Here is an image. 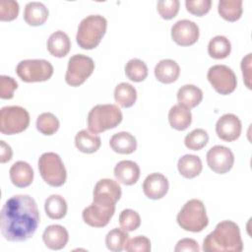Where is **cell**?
<instances>
[{"instance_id":"obj_1","label":"cell","mask_w":252,"mask_h":252,"mask_svg":"<svg viewBox=\"0 0 252 252\" xmlns=\"http://www.w3.org/2000/svg\"><path fill=\"white\" fill-rule=\"evenodd\" d=\"M39 223V213L34 199L29 195H15L1 210L0 229L8 241L21 242L31 238Z\"/></svg>"},{"instance_id":"obj_2","label":"cell","mask_w":252,"mask_h":252,"mask_svg":"<svg viewBox=\"0 0 252 252\" xmlns=\"http://www.w3.org/2000/svg\"><path fill=\"white\" fill-rule=\"evenodd\" d=\"M205 252H241L243 242L239 226L232 220H222L203 242Z\"/></svg>"},{"instance_id":"obj_3","label":"cell","mask_w":252,"mask_h":252,"mask_svg":"<svg viewBox=\"0 0 252 252\" xmlns=\"http://www.w3.org/2000/svg\"><path fill=\"white\" fill-rule=\"evenodd\" d=\"M107 28V21L100 15H90L84 18L78 27L76 40L83 49H93L96 47Z\"/></svg>"},{"instance_id":"obj_4","label":"cell","mask_w":252,"mask_h":252,"mask_svg":"<svg viewBox=\"0 0 252 252\" xmlns=\"http://www.w3.org/2000/svg\"><path fill=\"white\" fill-rule=\"evenodd\" d=\"M121 109L115 104L94 105L88 114V128L92 133L97 134L115 128L122 121Z\"/></svg>"},{"instance_id":"obj_5","label":"cell","mask_w":252,"mask_h":252,"mask_svg":"<svg viewBox=\"0 0 252 252\" xmlns=\"http://www.w3.org/2000/svg\"><path fill=\"white\" fill-rule=\"evenodd\" d=\"M176 220L181 228L191 232H200L209 223L205 205L198 199L186 202L178 213Z\"/></svg>"},{"instance_id":"obj_6","label":"cell","mask_w":252,"mask_h":252,"mask_svg":"<svg viewBox=\"0 0 252 252\" xmlns=\"http://www.w3.org/2000/svg\"><path fill=\"white\" fill-rule=\"evenodd\" d=\"M38 170L41 178L52 187H60L66 181V168L61 158L55 153L48 152L40 156Z\"/></svg>"},{"instance_id":"obj_7","label":"cell","mask_w":252,"mask_h":252,"mask_svg":"<svg viewBox=\"0 0 252 252\" xmlns=\"http://www.w3.org/2000/svg\"><path fill=\"white\" fill-rule=\"evenodd\" d=\"M30 124V114L22 106L9 105L0 110V131L4 135H14L25 131Z\"/></svg>"},{"instance_id":"obj_8","label":"cell","mask_w":252,"mask_h":252,"mask_svg":"<svg viewBox=\"0 0 252 252\" xmlns=\"http://www.w3.org/2000/svg\"><path fill=\"white\" fill-rule=\"evenodd\" d=\"M16 73L26 83L44 82L53 75V66L44 59H27L17 65Z\"/></svg>"},{"instance_id":"obj_9","label":"cell","mask_w":252,"mask_h":252,"mask_svg":"<svg viewBox=\"0 0 252 252\" xmlns=\"http://www.w3.org/2000/svg\"><path fill=\"white\" fill-rule=\"evenodd\" d=\"M94 70V62L91 57L75 54L68 61L65 81L71 87H79L93 74Z\"/></svg>"},{"instance_id":"obj_10","label":"cell","mask_w":252,"mask_h":252,"mask_svg":"<svg viewBox=\"0 0 252 252\" xmlns=\"http://www.w3.org/2000/svg\"><path fill=\"white\" fill-rule=\"evenodd\" d=\"M207 79L212 87L220 94H229L236 89V76L234 72L225 65L212 66L208 71Z\"/></svg>"},{"instance_id":"obj_11","label":"cell","mask_w":252,"mask_h":252,"mask_svg":"<svg viewBox=\"0 0 252 252\" xmlns=\"http://www.w3.org/2000/svg\"><path fill=\"white\" fill-rule=\"evenodd\" d=\"M114 212L115 204L93 200V203L84 209L82 218L83 220L90 226L103 227L107 225L110 219L114 215Z\"/></svg>"},{"instance_id":"obj_12","label":"cell","mask_w":252,"mask_h":252,"mask_svg":"<svg viewBox=\"0 0 252 252\" xmlns=\"http://www.w3.org/2000/svg\"><path fill=\"white\" fill-rule=\"evenodd\" d=\"M207 163L214 172L219 174L226 173L233 166V153L224 146H214L207 153Z\"/></svg>"},{"instance_id":"obj_13","label":"cell","mask_w":252,"mask_h":252,"mask_svg":"<svg viewBox=\"0 0 252 252\" xmlns=\"http://www.w3.org/2000/svg\"><path fill=\"white\" fill-rule=\"evenodd\" d=\"M199 27L194 22L183 19L177 21L171 28V37L178 45L189 46L199 38Z\"/></svg>"},{"instance_id":"obj_14","label":"cell","mask_w":252,"mask_h":252,"mask_svg":"<svg viewBox=\"0 0 252 252\" xmlns=\"http://www.w3.org/2000/svg\"><path fill=\"white\" fill-rule=\"evenodd\" d=\"M241 129L240 119L232 113L223 114L216 123L218 137L225 142H233L238 139L241 134Z\"/></svg>"},{"instance_id":"obj_15","label":"cell","mask_w":252,"mask_h":252,"mask_svg":"<svg viewBox=\"0 0 252 252\" xmlns=\"http://www.w3.org/2000/svg\"><path fill=\"white\" fill-rule=\"evenodd\" d=\"M169 188L167 178L161 173H151L143 182L144 194L152 200L161 199L165 196Z\"/></svg>"},{"instance_id":"obj_16","label":"cell","mask_w":252,"mask_h":252,"mask_svg":"<svg viewBox=\"0 0 252 252\" xmlns=\"http://www.w3.org/2000/svg\"><path fill=\"white\" fill-rule=\"evenodd\" d=\"M93 195V200L94 201H104L116 204L121 197V187L116 181L109 178H103L95 184Z\"/></svg>"},{"instance_id":"obj_17","label":"cell","mask_w":252,"mask_h":252,"mask_svg":"<svg viewBox=\"0 0 252 252\" xmlns=\"http://www.w3.org/2000/svg\"><path fill=\"white\" fill-rule=\"evenodd\" d=\"M42 240L47 248L51 250H60L66 246L69 240V234L64 226L60 224H51L44 229Z\"/></svg>"},{"instance_id":"obj_18","label":"cell","mask_w":252,"mask_h":252,"mask_svg":"<svg viewBox=\"0 0 252 252\" xmlns=\"http://www.w3.org/2000/svg\"><path fill=\"white\" fill-rule=\"evenodd\" d=\"M9 173L12 183L19 188L30 186L33 180V169L24 160L16 161L11 166Z\"/></svg>"},{"instance_id":"obj_19","label":"cell","mask_w":252,"mask_h":252,"mask_svg":"<svg viewBox=\"0 0 252 252\" xmlns=\"http://www.w3.org/2000/svg\"><path fill=\"white\" fill-rule=\"evenodd\" d=\"M114 176L124 185H133L140 177V167L132 160H121L114 167Z\"/></svg>"},{"instance_id":"obj_20","label":"cell","mask_w":252,"mask_h":252,"mask_svg":"<svg viewBox=\"0 0 252 252\" xmlns=\"http://www.w3.org/2000/svg\"><path fill=\"white\" fill-rule=\"evenodd\" d=\"M71 48L69 36L63 31H56L50 34L47 40V50L54 57L66 56Z\"/></svg>"},{"instance_id":"obj_21","label":"cell","mask_w":252,"mask_h":252,"mask_svg":"<svg viewBox=\"0 0 252 252\" xmlns=\"http://www.w3.org/2000/svg\"><path fill=\"white\" fill-rule=\"evenodd\" d=\"M180 74L179 65L171 59L160 60L155 67V76L160 83L171 84L175 82Z\"/></svg>"},{"instance_id":"obj_22","label":"cell","mask_w":252,"mask_h":252,"mask_svg":"<svg viewBox=\"0 0 252 252\" xmlns=\"http://www.w3.org/2000/svg\"><path fill=\"white\" fill-rule=\"evenodd\" d=\"M109 145L115 153L122 155L132 154L137 149L136 138L129 132L125 131L114 134L109 140Z\"/></svg>"},{"instance_id":"obj_23","label":"cell","mask_w":252,"mask_h":252,"mask_svg":"<svg viewBox=\"0 0 252 252\" xmlns=\"http://www.w3.org/2000/svg\"><path fill=\"white\" fill-rule=\"evenodd\" d=\"M48 18V9L41 2H29L24 11V20L32 27L41 26Z\"/></svg>"},{"instance_id":"obj_24","label":"cell","mask_w":252,"mask_h":252,"mask_svg":"<svg viewBox=\"0 0 252 252\" xmlns=\"http://www.w3.org/2000/svg\"><path fill=\"white\" fill-rule=\"evenodd\" d=\"M203 99V92L195 85H184L177 92L178 104L190 109L200 104Z\"/></svg>"},{"instance_id":"obj_25","label":"cell","mask_w":252,"mask_h":252,"mask_svg":"<svg viewBox=\"0 0 252 252\" xmlns=\"http://www.w3.org/2000/svg\"><path fill=\"white\" fill-rule=\"evenodd\" d=\"M168 121L172 128L183 131L187 129L192 122L191 111L180 104H175L169 109Z\"/></svg>"},{"instance_id":"obj_26","label":"cell","mask_w":252,"mask_h":252,"mask_svg":"<svg viewBox=\"0 0 252 252\" xmlns=\"http://www.w3.org/2000/svg\"><path fill=\"white\" fill-rule=\"evenodd\" d=\"M99 136L92 133L89 130H81L75 136L76 148L85 154H93L96 152L100 147Z\"/></svg>"},{"instance_id":"obj_27","label":"cell","mask_w":252,"mask_h":252,"mask_svg":"<svg viewBox=\"0 0 252 252\" xmlns=\"http://www.w3.org/2000/svg\"><path fill=\"white\" fill-rule=\"evenodd\" d=\"M177 168L182 176L191 179L201 173L203 168L202 160L195 155H184L178 159Z\"/></svg>"},{"instance_id":"obj_28","label":"cell","mask_w":252,"mask_h":252,"mask_svg":"<svg viewBox=\"0 0 252 252\" xmlns=\"http://www.w3.org/2000/svg\"><path fill=\"white\" fill-rule=\"evenodd\" d=\"M66 200L57 194L49 196L44 202V210L48 218L52 220H61L67 214Z\"/></svg>"},{"instance_id":"obj_29","label":"cell","mask_w":252,"mask_h":252,"mask_svg":"<svg viewBox=\"0 0 252 252\" xmlns=\"http://www.w3.org/2000/svg\"><path fill=\"white\" fill-rule=\"evenodd\" d=\"M218 11L225 21L235 22L242 15V0H220Z\"/></svg>"},{"instance_id":"obj_30","label":"cell","mask_w":252,"mask_h":252,"mask_svg":"<svg viewBox=\"0 0 252 252\" xmlns=\"http://www.w3.org/2000/svg\"><path fill=\"white\" fill-rule=\"evenodd\" d=\"M114 99L122 107H131L137 99L136 89L128 83H120L115 87Z\"/></svg>"},{"instance_id":"obj_31","label":"cell","mask_w":252,"mask_h":252,"mask_svg":"<svg viewBox=\"0 0 252 252\" xmlns=\"http://www.w3.org/2000/svg\"><path fill=\"white\" fill-rule=\"evenodd\" d=\"M231 51L230 41L223 35L213 37L208 44V53L215 59L226 58Z\"/></svg>"},{"instance_id":"obj_32","label":"cell","mask_w":252,"mask_h":252,"mask_svg":"<svg viewBox=\"0 0 252 252\" xmlns=\"http://www.w3.org/2000/svg\"><path fill=\"white\" fill-rule=\"evenodd\" d=\"M129 240V234L122 228H113L105 236V244L108 250L120 252L125 249Z\"/></svg>"},{"instance_id":"obj_33","label":"cell","mask_w":252,"mask_h":252,"mask_svg":"<svg viewBox=\"0 0 252 252\" xmlns=\"http://www.w3.org/2000/svg\"><path fill=\"white\" fill-rule=\"evenodd\" d=\"M125 74L133 82H143L148 76V67L144 61L134 58L126 63Z\"/></svg>"},{"instance_id":"obj_34","label":"cell","mask_w":252,"mask_h":252,"mask_svg":"<svg viewBox=\"0 0 252 252\" xmlns=\"http://www.w3.org/2000/svg\"><path fill=\"white\" fill-rule=\"evenodd\" d=\"M36 129L43 135L51 136L59 129V120L50 112H43L36 119Z\"/></svg>"},{"instance_id":"obj_35","label":"cell","mask_w":252,"mask_h":252,"mask_svg":"<svg viewBox=\"0 0 252 252\" xmlns=\"http://www.w3.org/2000/svg\"><path fill=\"white\" fill-rule=\"evenodd\" d=\"M209 142V135L204 129L198 128L191 131L185 136L184 144L186 148L192 151H199L203 149Z\"/></svg>"},{"instance_id":"obj_36","label":"cell","mask_w":252,"mask_h":252,"mask_svg":"<svg viewBox=\"0 0 252 252\" xmlns=\"http://www.w3.org/2000/svg\"><path fill=\"white\" fill-rule=\"evenodd\" d=\"M119 223L125 231H134L141 224V218L139 214L131 209L123 210L119 215Z\"/></svg>"},{"instance_id":"obj_37","label":"cell","mask_w":252,"mask_h":252,"mask_svg":"<svg viewBox=\"0 0 252 252\" xmlns=\"http://www.w3.org/2000/svg\"><path fill=\"white\" fill-rule=\"evenodd\" d=\"M179 5L178 0H160L157 4V9L162 19L170 20L177 15Z\"/></svg>"},{"instance_id":"obj_38","label":"cell","mask_w":252,"mask_h":252,"mask_svg":"<svg viewBox=\"0 0 252 252\" xmlns=\"http://www.w3.org/2000/svg\"><path fill=\"white\" fill-rule=\"evenodd\" d=\"M19 4L14 0H1L0 1V20L13 21L19 14Z\"/></svg>"},{"instance_id":"obj_39","label":"cell","mask_w":252,"mask_h":252,"mask_svg":"<svg viewBox=\"0 0 252 252\" xmlns=\"http://www.w3.org/2000/svg\"><path fill=\"white\" fill-rule=\"evenodd\" d=\"M186 9L192 15L197 17H202L207 14L212 6L211 0H186Z\"/></svg>"},{"instance_id":"obj_40","label":"cell","mask_w":252,"mask_h":252,"mask_svg":"<svg viewBox=\"0 0 252 252\" xmlns=\"http://www.w3.org/2000/svg\"><path fill=\"white\" fill-rule=\"evenodd\" d=\"M18 88V83L12 77L0 76V97L2 99H10L14 96V92Z\"/></svg>"},{"instance_id":"obj_41","label":"cell","mask_w":252,"mask_h":252,"mask_svg":"<svg viewBox=\"0 0 252 252\" xmlns=\"http://www.w3.org/2000/svg\"><path fill=\"white\" fill-rule=\"evenodd\" d=\"M125 250L128 252H149L151 251V241L144 235L136 236L128 240Z\"/></svg>"},{"instance_id":"obj_42","label":"cell","mask_w":252,"mask_h":252,"mask_svg":"<svg viewBox=\"0 0 252 252\" xmlns=\"http://www.w3.org/2000/svg\"><path fill=\"white\" fill-rule=\"evenodd\" d=\"M200 247L196 240L192 238H183L179 240L174 248L175 252H183V251H189V252H199Z\"/></svg>"},{"instance_id":"obj_43","label":"cell","mask_w":252,"mask_h":252,"mask_svg":"<svg viewBox=\"0 0 252 252\" xmlns=\"http://www.w3.org/2000/svg\"><path fill=\"white\" fill-rule=\"evenodd\" d=\"M251 53H248L245 57L242 58L241 61V70H242V75H243V79L245 82V85L247 86L248 89H251V84H250V80H251Z\"/></svg>"},{"instance_id":"obj_44","label":"cell","mask_w":252,"mask_h":252,"mask_svg":"<svg viewBox=\"0 0 252 252\" xmlns=\"http://www.w3.org/2000/svg\"><path fill=\"white\" fill-rule=\"evenodd\" d=\"M12 149L4 141H0V162L4 163L12 158Z\"/></svg>"}]
</instances>
